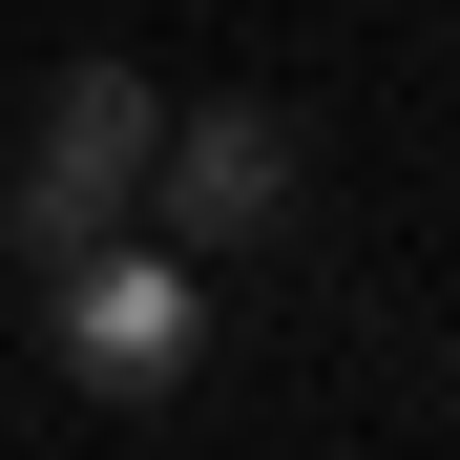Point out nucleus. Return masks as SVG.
Wrapping results in <instances>:
<instances>
[{"mask_svg":"<svg viewBox=\"0 0 460 460\" xmlns=\"http://www.w3.org/2000/svg\"><path fill=\"white\" fill-rule=\"evenodd\" d=\"M42 335H63V376H105V398H168V376L209 356V293L146 252V230H105V252L42 272Z\"/></svg>","mask_w":460,"mask_h":460,"instance_id":"2","label":"nucleus"},{"mask_svg":"<svg viewBox=\"0 0 460 460\" xmlns=\"http://www.w3.org/2000/svg\"><path fill=\"white\" fill-rule=\"evenodd\" d=\"M146 146H168V105L126 84V63H63V84L22 105V189H0V230L63 272V252H105V230L146 209Z\"/></svg>","mask_w":460,"mask_h":460,"instance_id":"1","label":"nucleus"},{"mask_svg":"<svg viewBox=\"0 0 460 460\" xmlns=\"http://www.w3.org/2000/svg\"><path fill=\"white\" fill-rule=\"evenodd\" d=\"M146 209H168L189 252H272L293 230V126L272 105H189L168 146H146Z\"/></svg>","mask_w":460,"mask_h":460,"instance_id":"3","label":"nucleus"}]
</instances>
